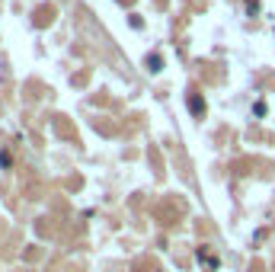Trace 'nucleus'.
Returning <instances> with one entry per match:
<instances>
[{
	"mask_svg": "<svg viewBox=\"0 0 275 272\" xmlns=\"http://www.w3.org/2000/svg\"><path fill=\"white\" fill-rule=\"evenodd\" d=\"M198 259H202V263H205L208 269H218V266H221V259H218V256H211L208 250H198Z\"/></svg>",
	"mask_w": 275,
	"mask_h": 272,
	"instance_id": "f257e3e1",
	"label": "nucleus"
}]
</instances>
